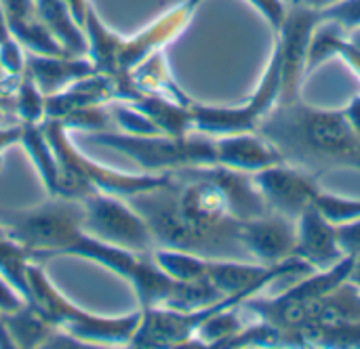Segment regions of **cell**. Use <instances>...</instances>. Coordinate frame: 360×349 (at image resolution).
Returning <instances> with one entry per match:
<instances>
[{
    "mask_svg": "<svg viewBox=\"0 0 360 349\" xmlns=\"http://www.w3.org/2000/svg\"><path fill=\"white\" fill-rule=\"evenodd\" d=\"M80 200L51 196L32 211H0V223L30 255V261L59 255H78L127 278L143 308L198 310L226 299L209 280L181 282L169 276L152 253L129 251L103 242L82 230Z\"/></svg>",
    "mask_w": 360,
    "mask_h": 349,
    "instance_id": "cell-1",
    "label": "cell"
},
{
    "mask_svg": "<svg viewBox=\"0 0 360 349\" xmlns=\"http://www.w3.org/2000/svg\"><path fill=\"white\" fill-rule=\"evenodd\" d=\"M257 133L285 158L312 175L329 169L360 171V133L344 110H323L302 101H276L259 120Z\"/></svg>",
    "mask_w": 360,
    "mask_h": 349,
    "instance_id": "cell-2",
    "label": "cell"
},
{
    "mask_svg": "<svg viewBox=\"0 0 360 349\" xmlns=\"http://www.w3.org/2000/svg\"><path fill=\"white\" fill-rule=\"evenodd\" d=\"M192 6L184 4L160 17L154 25L146 27L141 34L133 38H122L108 32L97 19L93 6L91 4L86 6L84 25H82V29H86V40H89L86 53L95 65V72L114 80L118 101H129L137 93V86L133 82V72L150 55H154L162 44L173 40V36H177L186 27Z\"/></svg>",
    "mask_w": 360,
    "mask_h": 349,
    "instance_id": "cell-3",
    "label": "cell"
},
{
    "mask_svg": "<svg viewBox=\"0 0 360 349\" xmlns=\"http://www.w3.org/2000/svg\"><path fill=\"white\" fill-rule=\"evenodd\" d=\"M38 126L44 133V137L53 150V156L57 160L59 196H63V198L80 200L95 192L129 198L139 192L156 190L169 181V173L127 175V173H116V171H110L101 164L86 160L70 143V137L65 133L68 129L63 126V122L59 118H44Z\"/></svg>",
    "mask_w": 360,
    "mask_h": 349,
    "instance_id": "cell-4",
    "label": "cell"
},
{
    "mask_svg": "<svg viewBox=\"0 0 360 349\" xmlns=\"http://www.w3.org/2000/svg\"><path fill=\"white\" fill-rule=\"evenodd\" d=\"M25 276L32 293L30 305L57 331H63L78 341L95 345H129L141 322V310L124 318H99L70 303L42 274L36 263L25 265Z\"/></svg>",
    "mask_w": 360,
    "mask_h": 349,
    "instance_id": "cell-5",
    "label": "cell"
},
{
    "mask_svg": "<svg viewBox=\"0 0 360 349\" xmlns=\"http://www.w3.org/2000/svg\"><path fill=\"white\" fill-rule=\"evenodd\" d=\"M93 143L105 145L129 154L143 173H169L184 166H211L217 164L215 139L207 137H173L160 135H129V133H108L95 131L91 135Z\"/></svg>",
    "mask_w": 360,
    "mask_h": 349,
    "instance_id": "cell-6",
    "label": "cell"
},
{
    "mask_svg": "<svg viewBox=\"0 0 360 349\" xmlns=\"http://www.w3.org/2000/svg\"><path fill=\"white\" fill-rule=\"evenodd\" d=\"M80 202L84 206L82 230L86 234L129 251L152 253L156 249L150 225L124 198L95 192L80 198Z\"/></svg>",
    "mask_w": 360,
    "mask_h": 349,
    "instance_id": "cell-7",
    "label": "cell"
},
{
    "mask_svg": "<svg viewBox=\"0 0 360 349\" xmlns=\"http://www.w3.org/2000/svg\"><path fill=\"white\" fill-rule=\"evenodd\" d=\"M321 13L304 4L293 2L287 6L283 25L276 32V46L281 53V93L278 101H291L300 97V84L306 74L308 46L314 27L321 23Z\"/></svg>",
    "mask_w": 360,
    "mask_h": 349,
    "instance_id": "cell-8",
    "label": "cell"
},
{
    "mask_svg": "<svg viewBox=\"0 0 360 349\" xmlns=\"http://www.w3.org/2000/svg\"><path fill=\"white\" fill-rule=\"evenodd\" d=\"M253 179L268 209L291 219H297L314 202V196L321 190L316 175L289 162L257 171L253 173Z\"/></svg>",
    "mask_w": 360,
    "mask_h": 349,
    "instance_id": "cell-9",
    "label": "cell"
},
{
    "mask_svg": "<svg viewBox=\"0 0 360 349\" xmlns=\"http://www.w3.org/2000/svg\"><path fill=\"white\" fill-rule=\"evenodd\" d=\"M238 238L247 255L255 257L262 265H278L295 257L297 219L268 211L262 217L238 221Z\"/></svg>",
    "mask_w": 360,
    "mask_h": 349,
    "instance_id": "cell-10",
    "label": "cell"
},
{
    "mask_svg": "<svg viewBox=\"0 0 360 349\" xmlns=\"http://www.w3.org/2000/svg\"><path fill=\"white\" fill-rule=\"evenodd\" d=\"M295 257L306 261L312 270H329L346 257L338 242L335 223H331L314 204L297 217Z\"/></svg>",
    "mask_w": 360,
    "mask_h": 349,
    "instance_id": "cell-11",
    "label": "cell"
},
{
    "mask_svg": "<svg viewBox=\"0 0 360 349\" xmlns=\"http://www.w3.org/2000/svg\"><path fill=\"white\" fill-rule=\"evenodd\" d=\"M215 150L217 164L245 173H257L268 166L285 162L281 152L257 131L221 135L215 139Z\"/></svg>",
    "mask_w": 360,
    "mask_h": 349,
    "instance_id": "cell-12",
    "label": "cell"
},
{
    "mask_svg": "<svg viewBox=\"0 0 360 349\" xmlns=\"http://www.w3.org/2000/svg\"><path fill=\"white\" fill-rule=\"evenodd\" d=\"M0 6L11 36H15L25 48L38 55L70 57V53L38 17L34 0H0Z\"/></svg>",
    "mask_w": 360,
    "mask_h": 349,
    "instance_id": "cell-13",
    "label": "cell"
},
{
    "mask_svg": "<svg viewBox=\"0 0 360 349\" xmlns=\"http://www.w3.org/2000/svg\"><path fill=\"white\" fill-rule=\"evenodd\" d=\"M25 72L32 76L44 97L55 95L76 80L97 74L91 59L84 57H53V55H25Z\"/></svg>",
    "mask_w": 360,
    "mask_h": 349,
    "instance_id": "cell-14",
    "label": "cell"
},
{
    "mask_svg": "<svg viewBox=\"0 0 360 349\" xmlns=\"http://www.w3.org/2000/svg\"><path fill=\"white\" fill-rule=\"evenodd\" d=\"M34 4L42 23L51 29V34L61 42V46L70 55L80 57L89 51V40L84 38V29L72 19L65 0H34Z\"/></svg>",
    "mask_w": 360,
    "mask_h": 349,
    "instance_id": "cell-15",
    "label": "cell"
},
{
    "mask_svg": "<svg viewBox=\"0 0 360 349\" xmlns=\"http://www.w3.org/2000/svg\"><path fill=\"white\" fill-rule=\"evenodd\" d=\"M2 324L15 348H38L44 345L49 335L55 331L30 303L13 314H2Z\"/></svg>",
    "mask_w": 360,
    "mask_h": 349,
    "instance_id": "cell-16",
    "label": "cell"
},
{
    "mask_svg": "<svg viewBox=\"0 0 360 349\" xmlns=\"http://www.w3.org/2000/svg\"><path fill=\"white\" fill-rule=\"evenodd\" d=\"M23 124V135H21V143L25 145V150L30 152L34 164L40 171V177L49 190L51 196H59V169H57V160L53 156V150L44 137V133L40 131V122L32 124V122H21Z\"/></svg>",
    "mask_w": 360,
    "mask_h": 349,
    "instance_id": "cell-17",
    "label": "cell"
},
{
    "mask_svg": "<svg viewBox=\"0 0 360 349\" xmlns=\"http://www.w3.org/2000/svg\"><path fill=\"white\" fill-rule=\"evenodd\" d=\"M27 261H30L27 251L19 242H15L6 234V230L0 225V274L30 303L32 301V293H30V284H27V276H25Z\"/></svg>",
    "mask_w": 360,
    "mask_h": 349,
    "instance_id": "cell-18",
    "label": "cell"
},
{
    "mask_svg": "<svg viewBox=\"0 0 360 349\" xmlns=\"http://www.w3.org/2000/svg\"><path fill=\"white\" fill-rule=\"evenodd\" d=\"M15 114L21 122L38 124L44 120V95L25 70L19 78V86L15 93Z\"/></svg>",
    "mask_w": 360,
    "mask_h": 349,
    "instance_id": "cell-19",
    "label": "cell"
},
{
    "mask_svg": "<svg viewBox=\"0 0 360 349\" xmlns=\"http://www.w3.org/2000/svg\"><path fill=\"white\" fill-rule=\"evenodd\" d=\"M312 204L335 225L360 217V200L342 198V196H335V194H329V192H323V190L316 192Z\"/></svg>",
    "mask_w": 360,
    "mask_h": 349,
    "instance_id": "cell-20",
    "label": "cell"
},
{
    "mask_svg": "<svg viewBox=\"0 0 360 349\" xmlns=\"http://www.w3.org/2000/svg\"><path fill=\"white\" fill-rule=\"evenodd\" d=\"M110 116L118 122V126L129 133V135H160L162 131L146 116L141 114L139 110L131 107L129 103L120 101V103H114L108 107Z\"/></svg>",
    "mask_w": 360,
    "mask_h": 349,
    "instance_id": "cell-21",
    "label": "cell"
},
{
    "mask_svg": "<svg viewBox=\"0 0 360 349\" xmlns=\"http://www.w3.org/2000/svg\"><path fill=\"white\" fill-rule=\"evenodd\" d=\"M335 232H338V242L344 251V255H350V257H360V217L359 219H352V221H346V223H340L335 225Z\"/></svg>",
    "mask_w": 360,
    "mask_h": 349,
    "instance_id": "cell-22",
    "label": "cell"
},
{
    "mask_svg": "<svg viewBox=\"0 0 360 349\" xmlns=\"http://www.w3.org/2000/svg\"><path fill=\"white\" fill-rule=\"evenodd\" d=\"M25 305L27 301L21 297V293H17L13 284L4 276H0V314H13Z\"/></svg>",
    "mask_w": 360,
    "mask_h": 349,
    "instance_id": "cell-23",
    "label": "cell"
},
{
    "mask_svg": "<svg viewBox=\"0 0 360 349\" xmlns=\"http://www.w3.org/2000/svg\"><path fill=\"white\" fill-rule=\"evenodd\" d=\"M21 135H23V124H13V126H6V129H0V150L21 141Z\"/></svg>",
    "mask_w": 360,
    "mask_h": 349,
    "instance_id": "cell-24",
    "label": "cell"
},
{
    "mask_svg": "<svg viewBox=\"0 0 360 349\" xmlns=\"http://www.w3.org/2000/svg\"><path fill=\"white\" fill-rule=\"evenodd\" d=\"M13 42V36L8 32V25H6V19H4V13H2V6H0V48L8 46Z\"/></svg>",
    "mask_w": 360,
    "mask_h": 349,
    "instance_id": "cell-25",
    "label": "cell"
},
{
    "mask_svg": "<svg viewBox=\"0 0 360 349\" xmlns=\"http://www.w3.org/2000/svg\"><path fill=\"white\" fill-rule=\"evenodd\" d=\"M297 4H304V6H308V8H312V11H325L327 6H331V4H335V2H340V0H295Z\"/></svg>",
    "mask_w": 360,
    "mask_h": 349,
    "instance_id": "cell-26",
    "label": "cell"
},
{
    "mask_svg": "<svg viewBox=\"0 0 360 349\" xmlns=\"http://www.w3.org/2000/svg\"><path fill=\"white\" fill-rule=\"evenodd\" d=\"M348 282L354 284L360 291V257L359 259H354V265H352V272H350V276H348Z\"/></svg>",
    "mask_w": 360,
    "mask_h": 349,
    "instance_id": "cell-27",
    "label": "cell"
},
{
    "mask_svg": "<svg viewBox=\"0 0 360 349\" xmlns=\"http://www.w3.org/2000/svg\"><path fill=\"white\" fill-rule=\"evenodd\" d=\"M0 348H4V349L15 348V345H13V341H11V337H8V333H6V329H4V324H2V314H0Z\"/></svg>",
    "mask_w": 360,
    "mask_h": 349,
    "instance_id": "cell-28",
    "label": "cell"
},
{
    "mask_svg": "<svg viewBox=\"0 0 360 349\" xmlns=\"http://www.w3.org/2000/svg\"><path fill=\"white\" fill-rule=\"evenodd\" d=\"M198 2H200V0H190V2H188V6H192V8H194V6H196Z\"/></svg>",
    "mask_w": 360,
    "mask_h": 349,
    "instance_id": "cell-29",
    "label": "cell"
},
{
    "mask_svg": "<svg viewBox=\"0 0 360 349\" xmlns=\"http://www.w3.org/2000/svg\"><path fill=\"white\" fill-rule=\"evenodd\" d=\"M2 118H4V110L0 107V120H2Z\"/></svg>",
    "mask_w": 360,
    "mask_h": 349,
    "instance_id": "cell-30",
    "label": "cell"
}]
</instances>
